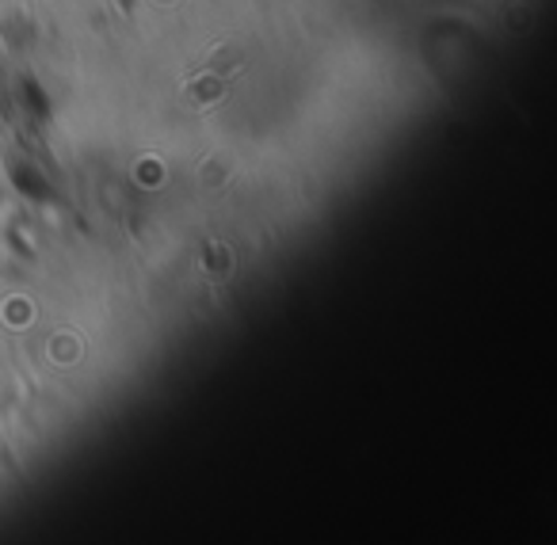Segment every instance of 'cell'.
<instances>
[{"label": "cell", "instance_id": "1", "mask_svg": "<svg viewBox=\"0 0 557 545\" xmlns=\"http://www.w3.org/2000/svg\"><path fill=\"white\" fill-rule=\"evenodd\" d=\"M240 62H245V50H225V54H214L207 70H199L191 80H187L180 103H184L187 111H207L210 103L222 100L225 88L240 77Z\"/></svg>", "mask_w": 557, "mask_h": 545}]
</instances>
